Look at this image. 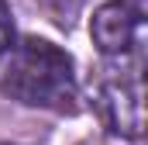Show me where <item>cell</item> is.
<instances>
[{"mask_svg": "<svg viewBox=\"0 0 148 145\" xmlns=\"http://www.w3.org/2000/svg\"><path fill=\"white\" fill-rule=\"evenodd\" d=\"M3 59L7 66L0 76V90L10 100L55 114L76 110V66L66 48L45 38H24Z\"/></svg>", "mask_w": 148, "mask_h": 145, "instance_id": "cell-1", "label": "cell"}, {"mask_svg": "<svg viewBox=\"0 0 148 145\" xmlns=\"http://www.w3.org/2000/svg\"><path fill=\"white\" fill-rule=\"evenodd\" d=\"M93 104L100 121L110 135L121 138H141L145 131V110H141V55L110 59L93 86Z\"/></svg>", "mask_w": 148, "mask_h": 145, "instance_id": "cell-2", "label": "cell"}, {"mask_svg": "<svg viewBox=\"0 0 148 145\" xmlns=\"http://www.w3.org/2000/svg\"><path fill=\"white\" fill-rule=\"evenodd\" d=\"M145 24H148L145 0H110L93 10L90 35L107 59H127V55H141Z\"/></svg>", "mask_w": 148, "mask_h": 145, "instance_id": "cell-3", "label": "cell"}, {"mask_svg": "<svg viewBox=\"0 0 148 145\" xmlns=\"http://www.w3.org/2000/svg\"><path fill=\"white\" fill-rule=\"evenodd\" d=\"M14 48V17H10V7L0 0V59Z\"/></svg>", "mask_w": 148, "mask_h": 145, "instance_id": "cell-4", "label": "cell"}]
</instances>
